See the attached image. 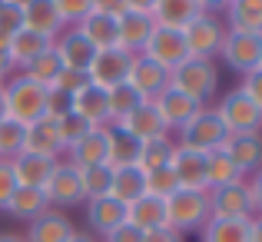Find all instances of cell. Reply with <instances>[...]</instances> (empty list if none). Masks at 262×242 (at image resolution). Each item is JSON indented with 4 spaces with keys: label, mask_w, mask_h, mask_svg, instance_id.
I'll return each mask as SVG.
<instances>
[{
    "label": "cell",
    "mask_w": 262,
    "mask_h": 242,
    "mask_svg": "<svg viewBox=\"0 0 262 242\" xmlns=\"http://www.w3.org/2000/svg\"><path fill=\"white\" fill-rule=\"evenodd\" d=\"M0 4H4V0H0Z\"/></svg>",
    "instance_id": "03108f58"
},
{
    "label": "cell",
    "mask_w": 262,
    "mask_h": 242,
    "mask_svg": "<svg viewBox=\"0 0 262 242\" xmlns=\"http://www.w3.org/2000/svg\"><path fill=\"white\" fill-rule=\"evenodd\" d=\"M239 90H243V93L262 109V67H259V70H252V73H246L243 83H239Z\"/></svg>",
    "instance_id": "c3c4849f"
},
{
    "label": "cell",
    "mask_w": 262,
    "mask_h": 242,
    "mask_svg": "<svg viewBox=\"0 0 262 242\" xmlns=\"http://www.w3.org/2000/svg\"><path fill=\"white\" fill-rule=\"evenodd\" d=\"M47 50H53V40L43 37V33H33V30H20L10 37V60L17 70H24V67H30L37 57H43Z\"/></svg>",
    "instance_id": "4316f807"
},
{
    "label": "cell",
    "mask_w": 262,
    "mask_h": 242,
    "mask_svg": "<svg viewBox=\"0 0 262 242\" xmlns=\"http://www.w3.org/2000/svg\"><path fill=\"white\" fill-rule=\"evenodd\" d=\"M53 86L73 96V93H80L83 86H90V77H86L83 70H60V77L53 80Z\"/></svg>",
    "instance_id": "bcb514c9"
},
{
    "label": "cell",
    "mask_w": 262,
    "mask_h": 242,
    "mask_svg": "<svg viewBox=\"0 0 262 242\" xmlns=\"http://www.w3.org/2000/svg\"><path fill=\"white\" fill-rule=\"evenodd\" d=\"M24 27L50 40L63 33V20H60V10L53 0H24Z\"/></svg>",
    "instance_id": "7402d4cb"
},
{
    "label": "cell",
    "mask_w": 262,
    "mask_h": 242,
    "mask_svg": "<svg viewBox=\"0 0 262 242\" xmlns=\"http://www.w3.org/2000/svg\"><path fill=\"white\" fill-rule=\"evenodd\" d=\"M50 209V203H47V192L43 189H27V186H17V192L10 196V203H7V216L13 219H24V223H33V219L40 216V212Z\"/></svg>",
    "instance_id": "d6a6232c"
},
{
    "label": "cell",
    "mask_w": 262,
    "mask_h": 242,
    "mask_svg": "<svg viewBox=\"0 0 262 242\" xmlns=\"http://www.w3.org/2000/svg\"><path fill=\"white\" fill-rule=\"evenodd\" d=\"M219 149L236 163V169L243 172V176H252L256 169H262V133L226 136V143Z\"/></svg>",
    "instance_id": "ac0fdd59"
},
{
    "label": "cell",
    "mask_w": 262,
    "mask_h": 242,
    "mask_svg": "<svg viewBox=\"0 0 262 242\" xmlns=\"http://www.w3.org/2000/svg\"><path fill=\"white\" fill-rule=\"evenodd\" d=\"M229 4H236V0H229Z\"/></svg>",
    "instance_id": "be15d7a7"
},
{
    "label": "cell",
    "mask_w": 262,
    "mask_h": 242,
    "mask_svg": "<svg viewBox=\"0 0 262 242\" xmlns=\"http://www.w3.org/2000/svg\"><path fill=\"white\" fill-rule=\"evenodd\" d=\"M226 30L259 33L262 37V0H236L226 7Z\"/></svg>",
    "instance_id": "4dcf8cb0"
},
{
    "label": "cell",
    "mask_w": 262,
    "mask_h": 242,
    "mask_svg": "<svg viewBox=\"0 0 262 242\" xmlns=\"http://www.w3.org/2000/svg\"><path fill=\"white\" fill-rule=\"evenodd\" d=\"M153 17L149 13H136V10H123L120 13V50H126L129 57L143 53L149 33H153Z\"/></svg>",
    "instance_id": "d4e9b609"
},
{
    "label": "cell",
    "mask_w": 262,
    "mask_h": 242,
    "mask_svg": "<svg viewBox=\"0 0 262 242\" xmlns=\"http://www.w3.org/2000/svg\"><path fill=\"white\" fill-rule=\"evenodd\" d=\"M60 160H47V156H33V153H20L17 160H10L13 179L17 186H27V189H43L50 183L53 169H57Z\"/></svg>",
    "instance_id": "44dd1931"
},
{
    "label": "cell",
    "mask_w": 262,
    "mask_h": 242,
    "mask_svg": "<svg viewBox=\"0 0 262 242\" xmlns=\"http://www.w3.org/2000/svg\"><path fill=\"white\" fill-rule=\"evenodd\" d=\"M126 83L136 90V93H140V100L153 103L156 96L169 86V70H166V67H160V63H153V60L143 57V53H136L133 63H129Z\"/></svg>",
    "instance_id": "7c38bea8"
},
{
    "label": "cell",
    "mask_w": 262,
    "mask_h": 242,
    "mask_svg": "<svg viewBox=\"0 0 262 242\" xmlns=\"http://www.w3.org/2000/svg\"><path fill=\"white\" fill-rule=\"evenodd\" d=\"M73 232H77V226H73V219L67 216V212L47 209V212H40L33 223H27L24 239L27 242H67Z\"/></svg>",
    "instance_id": "e0dca14e"
},
{
    "label": "cell",
    "mask_w": 262,
    "mask_h": 242,
    "mask_svg": "<svg viewBox=\"0 0 262 242\" xmlns=\"http://www.w3.org/2000/svg\"><path fill=\"white\" fill-rule=\"evenodd\" d=\"M203 242H249V219H206L199 229Z\"/></svg>",
    "instance_id": "e575fe53"
},
{
    "label": "cell",
    "mask_w": 262,
    "mask_h": 242,
    "mask_svg": "<svg viewBox=\"0 0 262 242\" xmlns=\"http://www.w3.org/2000/svg\"><path fill=\"white\" fill-rule=\"evenodd\" d=\"M77 30L90 40L93 50H113V47H120V17L90 10L86 17L77 24Z\"/></svg>",
    "instance_id": "ffe728a7"
},
{
    "label": "cell",
    "mask_w": 262,
    "mask_h": 242,
    "mask_svg": "<svg viewBox=\"0 0 262 242\" xmlns=\"http://www.w3.org/2000/svg\"><path fill=\"white\" fill-rule=\"evenodd\" d=\"M110 179H113V169H110V166H86V169H80V186H83V199L110 196Z\"/></svg>",
    "instance_id": "ab89813d"
},
{
    "label": "cell",
    "mask_w": 262,
    "mask_h": 242,
    "mask_svg": "<svg viewBox=\"0 0 262 242\" xmlns=\"http://www.w3.org/2000/svg\"><path fill=\"white\" fill-rule=\"evenodd\" d=\"M53 4H57V10H60L63 27H77L80 20L93 10V4H90V0H53Z\"/></svg>",
    "instance_id": "ee69618b"
},
{
    "label": "cell",
    "mask_w": 262,
    "mask_h": 242,
    "mask_svg": "<svg viewBox=\"0 0 262 242\" xmlns=\"http://www.w3.org/2000/svg\"><path fill=\"white\" fill-rule=\"evenodd\" d=\"M67 242H100V239H96L93 232H80V229H77V232H73V236L67 239Z\"/></svg>",
    "instance_id": "680465c9"
},
{
    "label": "cell",
    "mask_w": 262,
    "mask_h": 242,
    "mask_svg": "<svg viewBox=\"0 0 262 242\" xmlns=\"http://www.w3.org/2000/svg\"><path fill=\"white\" fill-rule=\"evenodd\" d=\"M246 186H249V196H252V209H256V216H262V169H256L252 176H246Z\"/></svg>",
    "instance_id": "816d5d0a"
},
{
    "label": "cell",
    "mask_w": 262,
    "mask_h": 242,
    "mask_svg": "<svg viewBox=\"0 0 262 242\" xmlns=\"http://www.w3.org/2000/svg\"><path fill=\"white\" fill-rule=\"evenodd\" d=\"M90 4H93V13H110V17H120L126 10L123 0H90Z\"/></svg>",
    "instance_id": "db71d44e"
},
{
    "label": "cell",
    "mask_w": 262,
    "mask_h": 242,
    "mask_svg": "<svg viewBox=\"0 0 262 242\" xmlns=\"http://www.w3.org/2000/svg\"><path fill=\"white\" fill-rule=\"evenodd\" d=\"M140 140L126 133L120 126H106V166L110 169H120V166H136L140 160Z\"/></svg>",
    "instance_id": "f1b7e54d"
},
{
    "label": "cell",
    "mask_w": 262,
    "mask_h": 242,
    "mask_svg": "<svg viewBox=\"0 0 262 242\" xmlns=\"http://www.w3.org/2000/svg\"><path fill=\"white\" fill-rule=\"evenodd\" d=\"M209 199V219H252V196L246 183H232V186H219V189H206Z\"/></svg>",
    "instance_id": "ba28073f"
},
{
    "label": "cell",
    "mask_w": 262,
    "mask_h": 242,
    "mask_svg": "<svg viewBox=\"0 0 262 242\" xmlns=\"http://www.w3.org/2000/svg\"><path fill=\"white\" fill-rule=\"evenodd\" d=\"M67 113H73V96L63 93V90H57V86H50V90H47V109H43V116L63 120Z\"/></svg>",
    "instance_id": "f6af8a7d"
},
{
    "label": "cell",
    "mask_w": 262,
    "mask_h": 242,
    "mask_svg": "<svg viewBox=\"0 0 262 242\" xmlns=\"http://www.w3.org/2000/svg\"><path fill=\"white\" fill-rule=\"evenodd\" d=\"M10 73H17V67H13V60H10V37L0 33V80H7Z\"/></svg>",
    "instance_id": "f907efd6"
},
{
    "label": "cell",
    "mask_w": 262,
    "mask_h": 242,
    "mask_svg": "<svg viewBox=\"0 0 262 242\" xmlns=\"http://www.w3.org/2000/svg\"><path fill=\"white\" fill-rule=\"evenodd\" d=\"M173 149H176V140H173V136L149 140V143H143V146H140V160H136V166H140L143 172L163 169V166H169V160H173Z\"/></svg>",
    "instance_id": "8d00e7d4"
},
{
    "label": "cell",
    "mask_w": 262,
    "mask_h": 242,
    "mask_svg": "<svg viewBox=\"0 0 262 242\" xmlns=\"http://www.w3.org/2000/svg\"><path fill=\"white\" fill-rule=\"evenodd\" d=\"M24 30V0H4L0 4V33L13 37Z\"/></svg>",
    "instance_id": "b9f144b4"
},
{
    "label": "cell",
    "mask_w": 262,
    "mask_h": 242,
    "mask_svg": "<svg viewBox=\"0 0 262 242\" xmlns=\"http://www.w3.org/2000/svg\"><path fill=\"white\" fill-rule=\"evenodd\" d=\"M47 90L50 86L33 83L30 77H24V73H10V77L4 80V86H0L7 116L17 120V123H24V126H30V123L40 120L43 109H47Z\"/></svg>",
    "instance_id": "6da1fadb"
},
{
    "label": "cell",
    "mask_w": 262,
    "mask_h": 242,
    "mask_svg": "<svg viewBox=\"0 0 262 242\" xmlns=\"http://www.w3.org/2000/svg\"><path fill=\"white\" fill-rule=\"evenodd\" d=\"M13 192H17V179H13L10 160H0V212L7 209V203H10Z\"/></svg>",
    "instance_id": "7dc6e473"
},
{
    "label": "cell",
    "mask_w": 262,
    "mask_h": 242,
    "mask_svg": "<svg viewBox=\"0 0 262 242\" xmlns=\"http://www.w3.org/2000/svg\"><path fill=\"white\" fill-rule=\"evenodd\" d=\"M103 242H143V232L136 229V226L123 223V226H116L113 232H106V236H103Z\"/></svg>",
    "instance_id": "681fc988"
},
{
    "label": "cell",
    "mask_w": 262,
    "mask_h": 242,
    "mask_svg": "<svg viewBox=\"0 0 262 242\" xmlns=\"http://www.w3.org/2000/svg\"><path fill=\"white\" fill-rule=\"evenodd\" d=\"M212 109H216V116H219V123H223L226 136L262 133V109H259L239 86H232L229 93L219 96V103H216Z\"/></svg>",
    "instance_id": "3957f363"
},
{
    "label": "cell",
    "mask_w": 262,
    "mask_h": 242,
    "mask_svg": "<svg viewBox=\"0 0 262 242\" xmlns=\"http://www.w3.org/2000/svg\"><path fill=\"white\" fill-rule=\"evenodd\" d=\"M126 4V10H136V13H149L153 10V4L156 0H123Z\"/></svg>",
    "instance_id": "9f6ffc18"
},
{
    "label": "cell",
    "mask_w": 262,
    "mask_h": 242,
    "mask_svg": "<svg viewBox=\"0 0 262 242\" xmlns=\"http://www.w3.org/2000/svg\"><path fill=\"white\" fill-rule=\"evenodd\" d=\"M90 129H96V126H90V123L83 120V116H77V113H67L63 120H60V136H63L67 149H70L77 140H83V136L90 133Z\"/></svg>",
    "instance_id": "7bdbcfd3"
},
{
    "label": "cell",
    "mask_w": 262,
    "mask_h": 242,
    "mask_svg": "<svg viewBox=\"0 0 262 242\" xmlns=\"http://www.w3.org/2000/svg\"><path fill=\"white\" fill-rule=\"evenodd\" d=\"M0 86H4V80H0Z\"/></svg>",
    "instance_id": "e7e4bbea"
},
{
    "label": "cell",
    "mask_w": 262,
    "mask_h": 242,
    "mask_svg": "<svg viewBox=\"0 0 262 242\" xmlns=\"http://www.w3.org/2000/svg\"><path fill=\"white\" fill-rule=\"evenodd\" d=\"M229 7V0H199V10L203 13H219Z\"/></svg>",
    "instance_id": "11a10c76"
},
{
    "label": "cell",
    "mask_w": 262,
    "mask_h": 242,
    "mask_svg": "<svg viewBox=\"0 0 262 242\" xmlns=\"http://www.w3.org/2000/svg\"><path fill=\"white\" fill-rule=\"evenodd\" d=\"M143 242H183V236L176 229H169V226H160V229L143 232Z\"/></svg>",
    "instance_id": "f5cc1de1"
},
{
    "label": "cell",
    "mask_w": 262,
    "mask_h": 242,
    "mask_svg": "<svg viewBox=\"0 0 262 242\" xmlns=\"http://www.w3.org/2000/svg\"><path fill=\"white\" fill-rule=\"evenodd\" d=\"M249 242H262V216L249 219Z\"/></svg>",
    "instance_id": "6f0895ef"
},
{
    "label": "cell",
    "mask_w": 262,
    "mask_h": 242,
    "mask_svg": "<svg viewBox=\"0 0 262 242\" xmlns=\"http://www.w3.org/2000/svg\"><path fill=\"white\" fill-rule=\"evenodd\" d=\"M143 57H149L153 63L166 67V70H176L183 60H189V53H186V40H183V30L153 27L146 47H143Z\"/></svg>",
    "instance_id": "30bf717a"
},
{
    "label": "cell",
    "mask_w": 262,
    "mask_h": 242,
    "mask_svg": "<svg viewBox=\"0 0 262 242\" xmlns=\"http://www.w3.org/2000/svg\"><path fill=\"white\" fill-rule=\"evenodd\" d=\"M169 86L192 96L196 103H209L219 93V67L212 60H183L176 70H169Z\"/></svg>",
    "instance_id": "7a4b0ae2"
},
{
    "label": "cell",
    "mask_w": 262,
    "mask_h": 242,
    "mask_svg": "<svg viewBox=\"0 0 262 242\" xmlns=\"http://www.w3.org/2000/svg\"><path fill=\"white\" fill-rule=\"evenodd\" d=\"M0 242H27L20 232H0Z\"/></svg>",
    "instance_id": "91938a15"
},
{
    "label": "cell",
    "mask_w": 262,
    "mask_h": 242,
    "mask_svg": "<svg viewBox=\"0 0 262 242\" xmlns=\"http://www.w3.org/2000/svg\"><path fill=\"white\" fill-rule=\"evenodd\" d=\"M73 113L83 116L90 126H110V120H106V90L90 83L80 93H73Z\"/></svg>",
    "instance_id": "1f68e13d"
},
{
    "label": "cell",
    "mask_w": 262,
    "mask_h": 242,
    "mask_svg": "<svg viewBox=\"0 0 262 242\" xmlns=\"http://www.w3.org/2000/svg\"><path fill=\"white\" fill-rule=\"evenodd\" d=\"M110 196H113L116 203H123V206L136 203L140 196H146V172H143L140 166H120V169H113Z\"/></svg>",
    "instance_id": "83f0119b"
},
{
    "label": "cell",
    "mask_w": 262,
    "mask_h": 242,
    "mask_svg": "<svg viewBox=\"0 0 262 242\" xmlns=\"http://www.w3.org/2000/svg\"><path fill=\"white\" fill-rule=\"evenodd\" d=\"M126 223V206L116 203L113 196H100V199H86V226L90 232H100V236H106V232H113L116 226Z\"/></svg>",
    "instance_id": "603a6c76"
},
{
    "label": "cell",
    "mask_w": 262,
    "mask_h": 242,
    "mask_svg": "<svg viewBox=\"0 0 262 242\" xmlns=\"http://www.w3.org/2000/svg\"><path fill=\"white\" fill-rule=\"evenodd\" d=\"M259 53H262V37H259V33L226 30L219 60H223L229 70H236V73H243V77H246V73L259 70Z\"/></svg>",
    "instance_id": "52a82bcc"
},
{
    "label": "cell",
    "mask_w": 262,
    "mask_h": 242,
    "mask_svg": "<svg viewBox=\"0 0 262 242\" xmlns=\"http://www.w3.org/2000/svg\"><path fill=\"white\" fill-rule=\"evenodd\" d=\"M27 143V126L17 120H0V160H17Z\"/></svg>",
    "instance_id": "74e56055"
},
{
    "label": "cell",
    "mask_w": 262,
    "mask_h": 242,
    "mask_svg": "<svg viewBox=\"0 0 262 242\" xmlns=\"http://www.w3.org/2000/svg\"><path fill=\"white\" fill-rule=\"evenodd\" d=\"M259 67H262V53H259Z\"/></svg>",
    "instance_id": "6125c7cd"
},
{
    "label": "cell",
    "mask_w": 262,
    "mask_h": 242,
    "mask_svg": "<svg viewBox=\"0 0 262 242\" xmlns=\"http://www.w3.org/2000/svg\"><path fill=\"white\" fill-rule=\"evenodd\" d=\"M53 50H57L63 70H83L86 73L90 63H93V57H96V50L90 47V40L77 27H63V33L53 40Z\"/></svg>",
    "instance_id": "2e32d148"
},
{
    "label": "cell",
    "mask_w": 262,
    "mask_h": 242,
    "mask_svg": "<svg viewBox=\"0 0 262 242\" xmlns=\"http://www.w3.org/2000/svg\"><path fill=\"white\" fill-rule=\"evenodd\" d=\"M176 189H179V183H176V176H173V169H169V166L146 172V196L166 199V196H173Z\"/></svg>",
    "instance_id": "60d3db41"
},
{
    "label": "cell",
    "mask_w": 262,
    "mask_h": 242,
    "mask_svg": "<svg viewBox=\"0 0 262 242\" xmlns=\"http://www.w3.org/2000/svg\"><path fill=\"white\" fill-rule=\"evenodd\" d=\"M176 143L186 146V149H196V153H212V149H219L226 143V129H223V123H219L216 109L203 106L183 129H179Z\"/></svg>",
    "instance_id": "8992f818"
},
{
    "label": "cell",
    "mask_w": 262,
    "mask_h": 242,
    "mask_svg": "<svg viewBox=\"0 0 262 242\" xmlns=\"http://www.w3.org/2000/svg\"><path fill=\"white\" fill-rule=\"evenodd\" d=\"M67 163L86 169V166H106V126L90 129L83 140H77L67 149Z\"/></svg>",
    "instance_id": "cb8c5ba5"
},
{
    "label": "cell",
    "mask_w": 262,
    "mask_h": 242,
    "mask_svg": "<svg viewBox=\"0 0 262 242\" xmlns=\"http://www.w3.org/2000/svg\"><path fill=\"white\" fill-rule=\"evenodd\" d=\"M140 103H143L140 93H136L129 83H120V86L106 90V120H110V126H113V123H120V120H126V116L133 113Z\"/></svg>",
    "instance_id": "d590c367"
},
{
    "label": "cell",
    "mask_w": 262,
    "mask_h": 242,
    "mask_svg": "<svg viewBox=\"0 0 262 242\" xmlns=\"http://www.w3.org/2000/svg\"><path fill=\"white\" fill-rule=\"evenodd\" d=\"M153 106H156V113L163 116V123H166L169 133H179V129H183L186 123H189L192 116L203 109V103H196L192 96L179 93L176 86H166V90H163V93L153 100Z\"/></svg>",
    "instance_id": "5bb4252c"
},
{
    "label": "cell",
    "mask_w": 262,
    "mask_h": 242,
    "mask_svg": "<svg viewBox=\"0 0 262 242\" xmlns=\"http://www.w3.org/2000/svg\"><path fill=\"white\" fill-rule=\"evenodd\" d=\"M166 206V226L176 229L179 236L192 229H203L206 219H209V199L206 192H192V189H176L173 196L163 199Z\"/></svg>",
    "instance_id": "277c9868"
},
{
    "label": "cell",
    "mask_w": 262,
    "mask_h": 242,
    "mask_svg": "<svg viewBox=\"0 0 262 242\" xmlns=\"http://www.w3.org/2000/svg\"><path fill=\"white\" fill-rule=\"evenodd\" d=\"M113 126L126 129V133L133 136V140H140V143H149V140H160V136H169V129H166V123H163V116L156 113V106H153V103H146V100H143L140 106H136L133 113L126 116V120L113 123Z\"/></svg>",
    "instance_id": "d6986e66"
},
{
    "label": "cell",
    "mask_w": 262,
    "mask_h": 242,
    "mask_svg": "<svg viewBox=\"0 0 262 242\" xmlns=\"http://www.w3.org/2000/svg\"><path fill=\"white\" fill-rule=\"evenodd\" d=\"M24 153L33 156H47V160H60L67 153V143L60 136V120L53 116H40L27 126V143H24Z\"/></svg>",
    "instance_id": "4fadbf2b"
},
{
    "label": "cell",
    "mask_w": 262,
    "mask_h": 242,
    "mask_svg": "<svg viewBox=\"0 0 262 242\" xmlns=\"http://www.w3.org/2000/svg\"><path fill=\"white\" fill-rule=\"evenodd\" d=\"M169 169H173L179 189L206 192V153H196V149H186V146L176 143L173 160H169Z\"/></svg>",
    "instance_id": "9a60e30c"
},
{
    "label": "cell",
    "mask_w": 262,
    "mask_h": 242,
    "mask_svg": "<svg viewBox=\"0 0 262 242\" xmlns=\"http://www.w3.org/2000/svg\"><path fill=\"white\" fill-rule=\"evenodd\" d=\"M60 70H63V63H60L57 50H47L43 57H37L30 67H24V70H17V73L30 77L33 83H43V86H53V80L60 77Z\"/></svg>",
    "instance_id": "f35d334b"
},
{
    "label": "cell",
    "mask_w": 262,
    "mask_h": 242,
    "mask_svg": "<svg viewBox=\"0 0 262 242\" xmlns=\"http://www.w3.org/2000/svg\"><path fill=\"white\" fill-rule=\"evenodd\" d=\"M232 183H246V176L236 169V163L223 149L206 153V189H219V186H232Z\"/></svg>",
    "instance_id": "836d02e7"
},
{
    "label": "cell",
    "mask_w": 262,
    "mask_h": 242,
    "mask_svg": "<svg viewBox=\"0 0 262 242\" xmlns=\"http://www.w3.org/2000/svg\"><path fill=\"white\" fill-rule=\"evenodd\" d=\"M199 0H156L149 17L156 27H169V30H183L192 17H199Z\"/></svg>",
    "instance_id": "484cf974"
},
{
    "label": "cell",
    "mask_w": 262,
    "mask_h": 242,
    "mask_svg": "<svg viewBox=\"0 0 262 242\" xmlns=\"http://www.w3.org/2000/svg\"><path fill=\"white\" fill-rule=\"evenodd\" d=\"M126 223L136 226L140 232L160 229V226H166V206H163V199H156V196H140L136 203L126 206Z\"/></svg>",
    "instance_id": "f546056e"
},
{
    "label": "cell",
    "mask_w": 262,
    "mask_h": 242,
    "mask_svg": "<svg viewBox=\"0 0 262 242\" xmlns=\"http://www.w3.org/2000/svg\"><path fill=\"white\" fill-rule=\"evenodd\" d=\"M47 192V203H50V209H70V206H80L86 203L83 199V186H80V169L77 166H70L67 160L57 163V169H53L50 183L43 186Z\"/></svg>",
    "instance_id": "9c48e42d"
},
{
    "label": "cell",
    "mask_w": 262,
    "mask_h": 242,
    "mask_svg": "<svg viewBox=\"0 0 262 242\" xmlns=\"http://www.w3.org/2000/svg\"><path fill=\"white\" fill-rule=\"evenodd\" d=\"M129 63H133V57H129L126 50H120V47H113V50H96V57H93V63H90L86 77H90L93 86L113 90V86H120V83H126Z\"/></svg>",
    "instance_id": "8fae6325"
},
{
    "label": "cell",
    "mask_w": 262,
    "mask_h": 242,
    "mask_svg": "<svg viewBox=\"0 0 262 242\" xmlns=\"http://www.w3.org/2000/svg\"><path fill=\"white\" fill-rule=\"evenodd\" d=\"M0 120H7V106H4V93H0Z\"/></svg>",
    "instance_id": "94428289"
},
{
    "label": "cell",
    "mask_w": 262,
    "mask_h": 242,
    "mask_svg": "<svg viewBox=\"0 0 262 242\" xmlns=\"http://www.w3.org/2000/svg\"><path fill=\"white\" fill-rule=\"evenodd\" d=\"M183 40L192 60H216L226 40V24L216 13H199L183 27Z\"/></svg>",
    "instance_id": "5b68a950"
}]
</instances>
